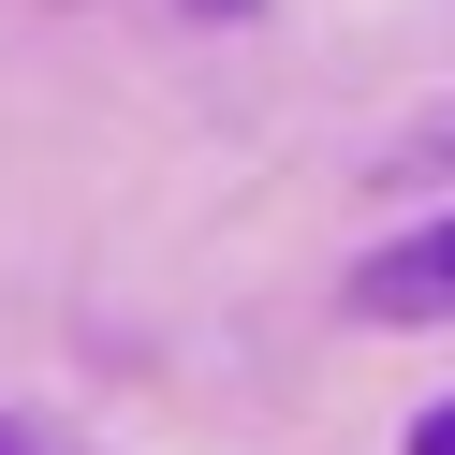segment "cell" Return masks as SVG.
Wrapping results in <instances>:
<instances>
[{"mask_svg": "<svg viewBox=\"0 0 455 455\" xmlns=\"http://www.w3.org/2000/svg\"><path fill=\"white\" fill-rule=\"evenodd\" d=\"M191 15H250V0H191Z\"/></svg>", "mask_w": 455, "mask_h": 455, "instance_id": "cell-4", "label": "cell"}, {"mask_svg": "<svg viewBox=\"0 0 455 455\" xmlns=\"http://www.w3.org/2000/svg\"><path fill=\"white\" fill-rule=\"evenodd\" d=\"M0 455H60V441H44V426H0Z\"/></svg>", "mask_w": 455, "mask_h": 455, "instance_id": "cell-3", "label": "cell"}, {"mask_svg": "<svg viewBox=\"0 0 455 455\" xmlns=\"http://www.w3.org/2000/svg\"><path fill=\"white\" fill-rule=\"evenodd\" d=\"M353 308H367V323H455V220L396 235L382 265H353Z\"/></svg>", "mask_w": 455, "mask_h": 455, "instance_id": "cell-1", "label": "cell"}, {"mask_svg": "<svg viewBox=\"0 0 455 455\" xmlns=\"http://www.w3.org/2000/svg\"><path fill=\"white\" fill-rule=\"evenodd\" d=\"M411 455H455V411H426V426H411Z\"/></svg>", "mask_w": 455, "mask_h": 455, "instance_id": "cell-2", "label": "cell"}]
</instances>
